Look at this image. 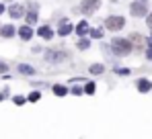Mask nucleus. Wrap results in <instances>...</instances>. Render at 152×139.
Returning <instances> with one entry per match:
<instances>
[{
  "instance_id": "f3484780",
  "label": "nucleus",
  "mask_w": 152,
  "mask_h": 139,
  "mask_svg": "<svg viewBox=\"0 0 152 139\" xmlns=\"http://www.w3.org/2000/svg\"><path fill=\"white\" fill-rule=\"evenodd\" d=\"M91 72H93V74H101V72H103V66L95 64V66H91Z\"/></svg>"
},
{
  "instance_id": "dca6fc26",
  "label": "nucleus",
  "mask_w": 152,
  "mask_h": 139,
  "mask_svg": "<svg viewBox=\"0 0 152 139\" xmlns=\"http://www.w3.org/2000/svg\"><path fill=\"white\" fill-rule=\"evenodd\" d=\"M37 21V12H29L27 14V23H35Z\"/></svg>"
},
{
  "instance_id": "a211bd4d",
  "label": "nucleus",
  "mask_w": 152,
  "mask_h": 139,
  "mask_svg": "<svg viewBox=\"0 0 152 139\" xmlns=\"http://www.w3.org/2000/svg\"><path fill=\"white\" fill-rule=\"evenodd\" d=\"M39 96H41L39 92H33V94H29V100H31V102H35V100H39Z\"/></svg>"
},
{
  "instance_id": "5701e85b",
  "label": "nucleus",
  "mask_w": 152,
  "mask_h": 139,
  "mask_svg": "<svg viewBox=\"0 0 152 139\" xmlns=\"http://www.w3.org/2000/svg\"><path fill=\"white\" fill-rule=\"evenodd\" d=\"M0 72H6V64H2V62H0Z\"/></svg>"
},
{
  "instance_id": "6e6552de",
  "label": "nucleus",
  "mask_w": 152,
  "mask_h": 139,
  "mask_svg": "<svg viewBox=\"0 0 152 139\" xmlns=\"http://www.w3.org/2000/svg\"><path fill=\"white\" fill-rule=\"evenodd\" d=\"M70 31H72V25L68 23V21H62V23H60V31H58L60 35H68Z\"/></svg>"
},
{
  "instance_id": "f03ea898",
  "label": "nucleus",
  "mask_w": 152,
  "mask_h": 139,
  "mask_svg": "<svg viewBox=\"0 0 152 139\" xmlns=\"http://www.w3.org/2000/svg\"><path fill=\"white\" fill-rule=\"evenodd\" d=\"M124 19L121 17H109L107 21H105V27L109 29V31H119V29H124Z\"/></svg>"
},
{
  "instance_id": "423d86ee",
  "label": "nucleus",
  "mask_w": 152,
  "mask_h": 139,
  "mask_svg": "<svg viewBox=\"0 0 152 139\" xmlns=\"http://www.w3.org/2000/svg\"><path fill=\"white\" fill-rule=\"evenodd\" d=\"M23 12H25V8H23L21 4H12V6H10V10H8V14H10L12 19H19V17H23Z\"/></svg>"
},
{
  "instance_id": "20e7f679",
  "label": "nucleus",
  "mask_w": 152,
  "mask_h": 139,
  "mask_svg": "<svg viewBox=\"0 0 152 139\" xmlns=\"http://www.w3.org/2000/svg\"><path fill=\"white\" fill-rule=\"evenodd\" d=\"M148 10H146V2L144 0H138V2H132V14L134 17H144Z\"/></svg>"
},
{
  "instance_id": "ddd939ff",
  "label": "nucleus",
  "mask_w": 152,
  "mask_h": 139,
  "mask_svg": "<svg viewBox=\"0 0 152 139\" xmlns=\"http://www.w3.org/2000/svg\"><path fill=\"white\" fill-rule=\"evenodd\" d=\"M19 72H21V74H33L35 70L31 68V66H25V64H21V66H19Z\"/></svg>"
},
{
  "instance_id": "9b49d317",
  "label": "nucleus",
  "mask_w": 152,
  "mask_h": 139,
  "mask_svg": "<svg viewBox=\"0 0 152 139\" xmlns=\"http://www.w3.org/2000/svg\"><path fill=\"white\" fill-rule=\"evenodd\" d=\"M138 90H140V92L150 90V82H148V80H140V82H138Z\"/></svg>"
},
{
  "instance_id": "f257e3e1",
  "label": "nucleus",
  "mask_w": 152,
  "mask_h": 139,
  "mask_svg": "<svg viewBox=\"0 0 152 139\" xmlns=\"http://www.w3.org/2000/svg\"><path fill=\"white\" fill-rule=\"evenodd\" d=\"M111 47H113V51H115L117 55H127V53L134 49L132 41H127V39H113Z\"/></svg>"
},
{
  "instance_id": "f8f14e48",
  "label": "nucleus",
  "mask_w": 152,
  "mask_h": 139,
  "mask_svg": "<svg viewBox=\"0 0 152 139\" xmlns=\"http://www.w3.org/2000/svg\"><path fill=\"white\" fill-rule=\"evenodd\" d=\"M76 33H78V35H84V33H88V25L82 21V23L76 27Z\"/></svg>"
},
{
  "instance_id": "aec40b11",
  "label": "nucleus",
  "mask_w": 152,
  "mask_h": 139,
  "mask_svg": "<svg viewBox=\"0 0 152 139\" xmlns=\"http://www.w3.org/2000/svg\"><path fill=\"white\" fill-rule=\"evenodd\" d=\"M78 47H80V49H86V47H88V41H86V39L78 41Z\"/></svg>"
},
{
  "instance_id": "4468645a",
  "label": "nucleus",
  "mask_w": 152,
  "mask_h": 139,
  "mask_svg": "<svg viewBox=\"0 0 152 139\" xmlns=\"http://www.w3.org/2000/svg\"><path fill=\"white\" fill-rule=\"evenodd\" d=\"M53 92L58 94V96H64V94H68V90L64 86H53Z\"/></svg>"
},
{
  "instance_id": "2eb2a0df",
  "label": "nucleus",
  "mask_w": 152,
  "mask_h": 139,
  "mask_svg": "<svg viewBox=\"0 0 152 139\" xmlns=\"http://www.w3.org/2000/svg\"><path fill=\"white\" fill-rule=\"evenodd\" d=\"M64 53H48V59H64Z\"/></svg>"
},
{
  "instance_id": "b1692460",
  "label": "nucleus",
  "mask_w": 152,
  "mask_h": 139,
  "mask_svg": "<svg viewBox=\"0 0 152 139\" xmlns=\"http://www.w3.org/2000/svg\"><path fill=\"white\" fill-rule=\"evenodd\" d=\"M148 27L152 29V12H150V17H148Z\"/></svg>"
},
{
  "instance_id": "393cba45",
  "label": "nucleus",
  "mask_w": 152,
  "mask_h": 139,
  "mask_svg": "<svg viewBox=\"0 0 152 139\" xmlns=\"http://www.w3.org/2000/svg\"><path fill=\"white\" fill-rule=\"evenodd\" d=\"M2 12H4V4H0V14H2Z\"/></svg>"
},
{
  "instance_id": "6ab92c4d",
  "label": "nucleus",
  "mask_w": 152,
  "mask_h": 139,
  "mask_svg": "<svg viewBox=\"0 0 152 139\" xmlns=\"http://www.w3.org/2000/svg\"><path fill=\"white\" fill-rule=\"evenodd\" d=\"M95 92V84L91 82V84H86V94H93Z\"/></svg>"
},
{
  "instance_id": "4be33fe9",
  "label": "nucleus",
  "mask_w": 152,
  "mask_h": 139,
  "mask_svg": "<svg viewBox=\"0 0 152 139\" xmlns=\"http://www.w3.org/2000/svg\"><path fill=\"white\" fill-rule=\"evenodd\" d=\"M23 102H25L23 96H17V98H15V104H23Z\"/></svg>"
},
{
  "instance_id": "7ed1b4c3",
  "label": "nucleus",
  "mask_w": 152,
  "mask_h": 139,
  "mask_svg": "<svg viewBox=\"0 0 152 139\" xmlns=\"http://www.w3.org/2000/svg\"><path fill=\"white\" fill-rule=\"evenodd\" d=\"M99 6H101V2H99V0H84V2L80 4V10H82L84 14H93Z\"/></svg>"
},
{
  "instance_id": "1a4fd4ad",
  "label": "nucleus",
  "mask_w": 152,
  "mask_h": 139,
  "mask_svg": "<svg viewBox=\"0 0 152 139\" xmlns=\"http://www.w3.org/2000/svg\"><path fill=\"white\" fill-rule=\"evenodd\" d=\"M0 33H2V37H12V35H15V27H12V25L0 27Z\"/></svg>"
},
{
  "instance_id": "0eeeda50",
  "label": "nucleus",
  "mask_w": 152,
  "mask_h": 139,
  "mask_svg": "<svg viewBox=\"0 0 152 139\" xmlns=\"http://www.w3.org/2000/svg\"><path fill=\"white\" fill-rule=\"evenodd\" d=\"M19 35H21V39L29 41V39L33 37V31H31V27H29V25H25V27H21V29H19Z\"/></svg>"
},
{
  "instance_id": "412c9836",
  "label": "nucleus",
  "mask_w": 152,
  "mask_h": 139,
  "mask_svg": "<svg viewBox=\"0 0 152 139\" xmlns=\"http://www.w3.org/2000/svg\"><path fill=\"white\" fill-rule=\"evenodd\" d=\"M91 35H93V37H97V39H99V37H103V33H101V31H99V29H95V31H93Z\"/></svg>"
},
{
  "instance_id": "39448f33",
  "label": "nucleus",
  "mask_w": 152,
  "mask_h": 139,
  "mask_svg": "<svg viewBox=\"0 0 152 139\" xmlns=\"http://www.w3.org/2000/svg\"><path fill=\"white\" fill-rule=\"evenodd\" d=\"M132 45L136 47L138 51H142V49H144V45H146V39H144L142 35H132Z\"/></svg>"
},
{
  "instance_id": "9d476101",
  "label": "nucleus",
  "mask_w": 152,
  "mask_h": 139,
  "mask_svg": "<svg viewBox=\"0 0 152 139\" xmlns=\"http://www.w3.org/2000/svg\"><path fill=\"white\" fill-rule=\"evenodd\" d=\"M37 33H39V35H41L43 39H51V35H53V33H51V29H50V27H41V29H39Z\"/></svg>"
}]
</instances>
